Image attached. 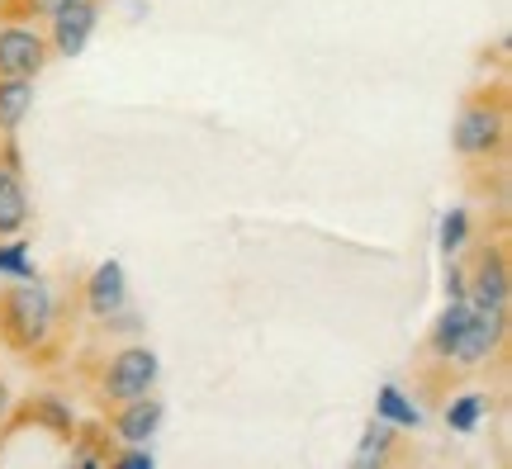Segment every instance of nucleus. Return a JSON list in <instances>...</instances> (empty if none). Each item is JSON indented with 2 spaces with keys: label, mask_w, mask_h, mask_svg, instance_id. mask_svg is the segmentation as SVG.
<instances>
[{
  "label": "nucleus",
  "mask_w": 512,
  "mask_h": 469,
  "mask_svg": "<svg viewBox=\"0 0 512 469\" xmlns=\"http://www.w3.org/2000/svg\"><path fill=\"white\" fill-rule=\"evenodd\" d=\"M81 318V285L62 304L48 280L10 275L0 285V351L24 361L29 370H57L72 361V332Z\"/></svg>",
  "instance_id": "1"
},
{
  "label": "nucleus",
  "mask_w": 512,
  "mask_h": 469,
  "mask_svg": "<svg viewBox=\"0 0 512 469\" xmlns=\"http://www.w3.org/2000/svg\"><path fill=\"white\" fill-rule=\"evenodd\" d=\"M508 143H512V100H508V76H498V81L475 86L460 100L456 124H451V152L470 171V181H484V176L508 181Z\"/></svg>",
  "instance_id": "2"
},
{
  "label": "nucleus",
  "mask_w": 512,
  "mask_h": 469,
  "mask_svg": "<svg viewBox=\"0 0 512 469\" xmlns=\"http://www.w3.org/2000/svg\"><path fill=\"white\" fill-rule=\"evenodd\" d=\"M157 375H162V365H157V351L138 337H128V342H110V337H100L95 346H86L81 356L72 361V379L81 398H91L95 413H110L128 398H143L157 389Z\"/></svg>",
  "instance_id": "3"
},
{
  "label": "nucleus",
  "mask_w": 512,
  "mask_h": 469,
  "mask_svg": "<svg viewBox=\"0 0 512 469\" xmlns=\"http://www.w3.org/2000/svg\"><path fill=\"white\" fill-rule=\"evenodd\" d=\"M512 289V261H508V228L498 223V233L479 237L470 266H465V299L484 308H508Z\"/></svg>",
  "instance_id": "4"
},
{
  "label": "nucleus",
  "mask_w": 512,
  "mask_h": 469,
  "mask_svg": "<svg viewBox=\"0 0 512 469\" xmlns=\"http://www.w3.org/2000/svg\"><path fill=\"white\" fill-rule=\"evenodd\" d=\"M76 403L67 394H53V389H38V394H24L5 413V436H15V432H24V427H34V432H43V436H53V441H72V432H76Z\"/></svg>",
  "instance_id": "5"
},
{
  "label": "nucleus",
  "mask_w": 512,
  "mask_h": 469,
  "mask_svg": "<svg viewBox=\"0 0 512 469\" xmlns=\"http://www.w3.org/2000/svg\"><path fill=\"white\" fill-rule=\"evenodd\" d=\"M34 223V199L24 185V157L15 133H0V242L19 237Z\"/></svg>",
  "instance_id": "6"
},
{
  "label": "nucleus",
  "mask_w": 512,
  "mask_h": 469,
  "mask_svg": "<svg viewBox=\"0 0 512 469\" xmlns=\"http://www.w3.org/2000/svg\"><path fill=\"white\" fill-rule=\"evenodd\" d=\"M53 62L43 24H0V76H24L38 81Z\"/></svg>",
  "instance_id": "7"
},
{
  "label": "nucleus",
  "mask_w": 512,
  "mask_h": 469,
  "mask_svg": "<svg viewBox=\"0 0 512 469\" xmlns=\"http://www.w3.org/2000/svg\"><path fill=\"white\" fill-rule=\"evenodd\" d=\"M100 5H105V0H62L53 15L43 19V34H48L53 57H67V62H72V57L86 53L95 24H100Z\"/></svg>",
  "instance_id": "8"
},
{
  "label": "nucleus",
  "mask_w": 512,
  "mask_h": 469,
  "mask_svg": "<svg viewBox=\"0 0 512 469\" xmlns=\"http://www.w3.org/2000/svg\"><path fill=\"white\" fill-rule=\"evenodd\" d=\"M162 398H157V389L143 398H128V403H119V408H110V413H100V422L110 427V436L119 441V446H147L152 436H157V427H162Z\"/></svg>",
  "instance_id": "9"
},
{
  "label": "nucleus",
  "mask_w": 512,
  "mask_h": 469,
  "mask_svg": "<svg viewBox=\"0 0 512 469\" xmlns=\"http://www.w3.org/2000/svg\"><path fill=\"white\" fill-rule=\"evenodd\" d=\"M128 308V280H124V266L119 261H100L86 280H81V313L91 323H105L114 313Z\"/></svg>",
  "instance_id": "10"
},
{
  "label": "nucleus",
  "mask_w": 512,
  "mask_h": 469,
  "mask_svg": "<svg viewBox=\"0 0 512 469\" xmlns=\"http://www.w3.org/2000/svg\"><path fill=\"white\" fill-rule=\"evenodd\" d=\"M67 446H72V465H81V469H110V455L119 451V441L100 422V413H95V422H76Z\"/></svg>",
  "instance_id": "11"
},
{
  "label": "nucleus",
  "mask_w": 512,
  "mask_h": 469,
  "mask_svg": "<svg viewBox=\"0 0 512 469\" xmlns=\"http://www.w3.org/2000/svg\"><path fill=\"white\" fill-rule=\"evenodd\" d=\"M34 109V81L24 76H0V133H15Z\"/></svg>",
  "instance_id": "12"
},
{
  "label": "nucleus",
  "mask_w": 512,
  "mask_h": 469,
  "mask_svg": "<svg viewBox=\"0 0 512 469\" xmlns=\"http://www.w3.org/2000/svg\"><path fill=\"white\" fill-rule=\"evenodd\" d=\"M484 408H489V398L484 394H460L446 403V422L456 427V432H475V422L484 417Z\"/></svg>",
  "instance_id": "13"
},
{
  "label": "nucleus",
  "mask_w": 512,
  "mask_h": 469,
  "mask_svg": "<svg viewBox=\"0 0 512 469\" xmlns=\"http://www.w3.org/2000/svg\"><path fill=\"white\" fill-rule=\"evenodd\" d=\"M380 417L384 422H394L399 432H413L418 427V408L413 403H403V394L389 384V389H380Z\"/></svg>",
  "instance_id": "14"
},
{
  "label": "nucleus",
  "mask_w": 512,
  "mask_h": 469,
  "mask_svg": "<svg viewBox=\"0 0 512 469\" xmlns=\"http://www.w3.org/2000/svg\"><path fill=\"white\" fill-rule=\"evenodd\" d=\"M465 247H470V214H465V209H451L446 223H441V252L451 261V256H460Z\"/></svg>",
  "instance_id": "15"
},
{
  "label": "nucleus",
  "mask_w": 512,
  "mask_h": 469,
  "mask_svg": "<svg viewBox=\"0 0 512 469\" xmlns=\"http://www.w3.org/2000/svg\"><path fill=\"white\" fill-rule=\"evenodd\" d=\"M0 275H5V280H10V275H34V266H29V247H24L19 237L0 242Z\"/></svg>",
  "instance_id": "16"
},
{
  "label": "nucleus",
  "mask_w": 512,
  "mask_h": 469,
  "mask_svg": "<svg viewBox=\"0 0 512 469\" xmlns=\"http://www.w3.org/2000/svg\"><path fill=\"white\" fill-rule=\"evenodd\" d=\"M110 469H152V451L147 446H119L110 455Z\"/></svg>",
  "instance_id": "17"
},
{
  "label": "nucleus",
  "mask_w": 512,
  "mask_h": 469,
  "mask_svg": "<svg viewBox=\"0 0 512 469\" xmlns=\"http://www.w3.org/2000/svg\"><path fill=\"white\" fill-rule=\"evenodd\" d=\"M5 413H10V389H5V379H0V436H5Z\"/></svg>",
  "instance_id": "18"
}]
</instances>
